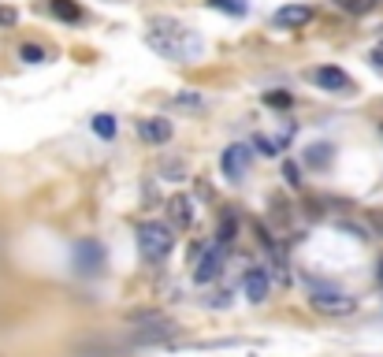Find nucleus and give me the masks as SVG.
Segmentation results:
<instances>
[{"label":"nucleus","mask_w":383,"mask_h":357,"mask_svg":"<svg viewBox=\"0 0 383 357\" xmlns=\"http://www.w3.org/2000/svg\"><path fill=\"white\" fill-rule=\"evenodd\" d=\"M145 42H149V49L164 60H197L201 56V37H197L190 26H182L179 19H168V15L149 19Z\"/></svg>","instance_id":"nucleus-1"},{"label":"nucleus","mask_w":383,"mask_h":357,"mask_svg":"<svg viewBox=\"0 0 383 357\" xmlns=\"http://www.w3.org/2000/svg\"><path fill=\"white\" fill-rule=\"evenodd\" d=\"M171 249H175V234H171L168 223L149 220V223H142L138 227V253H142V261L161 264V261H168Z\"/></svg>","instance_id":"nucleus-2"},{"label":"nucleus","mask_w":383,"mask_h":357,"mask_svg":"<svg viewBox=\"0 0 383 357\" xmlns=\"http://www.w3.org/2000/svg\"><path fill=\"white\" fill-rule=\"evenodd\" d=\"M130 324H145V327H138V342H164L168 335H175L179 332V324L175 320H168L164 313H130Z\"/></svg>","instance_id":"nucleus-3"},{"label":"nucleus","mask_w":383,"mask_h":357,"mask_svg":"<svg viewBox=\"0 0 383 357\" xmlns=\"http://www.w3.org/2000/svg\"><path fill=\"white\" fill-rule=\"evenodd\" d=\"M309 306L316 313H324V316H346V313H353L358 301H353L350 294H342V290H313Z\"/></svg>","instance_id":"nucleus-4"},{"label":"nucleus","mask_w":383,"mask_h":357,"mask_svg":"<svg viewBox=\"0 0 383 357\" xmlns=\"http://www.w3.org/2000/svg\"><path fill=\"white\" fill-rule=\"evenodd\" d=\"M249 145H242V142H234V145H227L223 149V161H220V168H223V175H227L231 182H242V175L249 171Z\"/></svg>","instance_id":"nucleus-5"},{"label":"nucleus","mask_w":383,"mask_h":357,"mask_svg":"<svg viewBox=\"0 0 383 357\" xmlns=\"http://www.w3.org/2000/svg\"><path fill=\"white\" fill-rule=\"evenodd\" d=\"M223 261H227V246H213V249H205V257L197 261V268H194V280L197 283H213L216 275L223 272Z\"/></svg>","instance_id":"nucleus-6"},{"label":"nucleus","mask_w":383,"mask_h":357,"mask_svg":"<svg viewBox=\"0 0 383 357\" xmlns=\"http://www.w3.org/2000/svg\"><path fill=\"white\" fill-rule=\"evenodd\" d=\"M313 82L320 86V89H327V94H350V89H353V78L342 71V68H316L313 71Z\"/></svg>","instance_id":"nucleus-7"},{"label":"nucleus","mask_w":383,"mask_h":357,"mask_svg":"<svg viewBox=\"0 0 383 357\" xmlns=\"http://www.w3.org/2000/svg\"><path fill=\"white\" fill-rule=\"evenodd\" d=\"M309 19H313V8L301 4V0H298V4H283V8L272 15V23L280 26V30H298V26H306Z\"/></svg>","instance_id":"nucleus-8"},{"label":"nucleus","mask_w":383,"mask_h":357,"mask_svg":"<svg viewBox=\"0 0 383 357\" xmlns=\"http://www.w3.org/2000/svg\"><path fill=\"white\" fill-rule=\"evenodd\" d=\"M268 290H272V275L264 272V268H249L242 275V294L253 301V306H260V301L268 298Z\"/></svg>","instance_id":"nucleus-9"},{"label":"nucleus","mask_w":383,"mask_h":357,"mask_svg":"<svg viewBox=\"0 0 383 357\" xmlns=\"http://www.w3.org/2000/svg\"><path fill=\"white\" fill-rule=\"evenodd\" d=\"M171 123L168 119H138V138L149 142V145H168L171 142Z\"/></svg>","instance_id":"nucleus-10"},{"label":"nucleus","mask_w":383,"mask_h":357,"mask_svg":"<svg viewBox=\"0 0 383 357\" xmlns=\"http://www.w3.org/2000/svg\"><path fill=\"white\" fill-rule=\"evenodd\" d=\"M101 246L97 242H78V249H75V268L82 272V275H89V272H97L101 268Z\"/></svg>","instance_id":"nucleus-11"},{"label":"nucleus","mask_w":383,"mask_h":357,"mask_svg":"<svg viewBox=\"0 0 383 357\" xmlns=\"http://www.w3.org/2000/svg\"><path fill=\"white\" fill-rule=\"evenodd\" d=\"M168 220L175 223V227L187 231L194 223V201H190V197H171V201H168Z\"/></svg>","instance_id":"nucleus-12"},{"label":"nucleus","mask_w":383,"mask_h":357,"mask_svg":"<svg viewBox=\"0 0 383 357\" xmlns=\"http://www.w3.org/2000/svg\"><path fill=\"white\" fill-rule=\"evenodd\" d=\"M234 234H239V220H234V213H223V220H220V231H216V242L231 249Z\"/></svg>","instance_id":"nucleus-13"},{"label":"nucleus","mask_w":383,"mask_h":357,"mask_svg":"<svg viewBox=\"0 0 383 357\" xmlns=\"http://www.w3.org/2000/svg\"><path fill=\"white\" fill-rule=\"evenodd\" d=\"M49 8H52V15H56V19H68V23L82 19V8L71 4V0H49Z\"/></svg>","instance_id":"nucleus-14"},{"label":"nucleus","mask_w":383,"mask_h":357,"mask_svg":"<svg viewBox=\"0 0 383 357\" xmlns=\"http://www.w3.org/2000/svg\"><path fill=\"white\" fill-rule=\"evenodd\" d=\"M290 142V134H283V138H268V134H253V145L264 153V156H275V153H283V145Z\"/></svg>","instance_id":"nucleus-15"},{"label":"nucleus","mask_w":383,"mask_h":357,"mask_svg":"<svg viewBox=\"0 0 383 357\" xmlns=\"http://www.w3.org/2000/svg\"><path fill=\"white\" fill-rule=\"evenodd\" d=\"M335 4L346 11V15H368L372 8H379L383 0H335Z\"/></svg>","instance_id":"nucleus-16"},{"label":"nucleus","mask_w":383,"mask_h":357,"mask_svg":"<svg viewBox=\"0 0 383 357\" xmlns=\"http://www.w3.org/2000/svg\"><path fill=\"white\" fill-rule=\"evenodd\" d=\"M208 8H216V11H227V15H246L249 0H208Z\"/></svg>","instance_id":"nucleus-17"},{"label":"nucleus","mask_w":383,"mask_h":357,"mask_svg":"<svg viewBox=\"0 0 383 357\" xmlns=\"http://www.w3.org/2000/svg\"><path fill=\"white\" fill-rule=\"evenodd\" d=\"M94 130H97L101 138H112V134H115V119H112V115H97V119H94Z\"/></svg>","instance_id":"nucleus-18"},{"label":"nucleus","mask_w":383,"mask_h":357,"mask_svg":"<svg viewBox=\"0 0 383 357\" xmlns=\"http://www.w3.org/2000/svg\"><path fill=\"white\" fill-rule=\"evenodd\" d=\"M19 56H23L26 63H42V60H45V49H42V45H23Z\"/></svg>","instance_id":"nucleus-19"},{"label":"nucleus","mask_w":383,"mask_h":357,"mask_svg":"<svg viewBox=\"0 0 383 357\" xmlns=\"http://www.w3.org/2000/svg\"><path fill=\"white\" fill-rule=\"evenodd\" d=\"M327 149H332V145H313V149H309V164H324Z\"/></svg>","instance_id":"nucleus-20"},{"label":"nucleus","mask_w":383,"mask_h":357,"mask_svg":"<svg viewBox=\"0 0 383 357\" xmlns=\"http://www.w3.org/2000/svg\"><path fill=\"white\" fill-rule=\"evenodd\" d=\"M368 223H372L376 238H383V208H372V213H368Z\"/></svg>","instance_id":"nucleus-21"},{"label":"nucleus","mask_w":383,"mask_h":357,"mask_svg":"<svg viewBox=\"0 0 383 357\" xmlns=\"http://www.w3.org/2000/svg\"><path fill=\"white\" fill-rule=\"evenodd\" d=\"M175 104H182V108H201L205 101H201V97H194V94H179V97H175Z\"/></svg>","instance_id":"nucleus-22"},{"label":"nucleus","mask_w":383,"mask_h":357,"mask_svg":"<svg viewBox=\"0 0 383 357\" xmlns=\"http://www.w3.org/2000/svg\"><path fill=\"white\" fill-rule=\"evenodd\" d=\"M264 104H275V108H287L290 97L287 94H264Z\"/></svg>","instance_id":"nucleus-23"},{"label":"nucleus","mask_w":383,"mask_h":357,"mask_svg":"<svg viewBox=\"0 0 383 357\" xmlns=\"http://www.w3.org/2000/svg\"><path fill=\"white\" fill-rule=\"evenodd\" d=\"M11 23H15V8H4V4H0V26H11Z\"/></svg>","instance_id":"nucleus-24"},{"label":"nucleus","mask_w":383,"mask_h":357,"mask_svg":"<svg viewBox=\"0 0 383 357\" xmlns=\"http://www.w3.org/2000/svg\"><path fill=\"white\" fill-rule=\"evenodd\" d=\"M368 60H372V63H376V68H383V42H379V45H376L372 52H368Z\"/></svg>","instance_id":"nucleus-25"},{"label":"nucleus","mask_w":383,"mask_h":357,"mask_svg":"<svg viewBox=\"0 0 383 357\" xmlns=\"http://www.w3.org/2000/svg\"><path fill=\"white\" fill-rule=\"evenodd\" d=\"M379 280H383V268H379Z\"/></svg>","instance_id":"nucleus-26"}]
</instances>
